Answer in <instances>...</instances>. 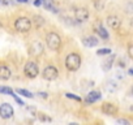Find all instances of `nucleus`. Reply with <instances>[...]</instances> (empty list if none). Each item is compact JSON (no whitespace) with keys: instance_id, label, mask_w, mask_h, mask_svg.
I'll return each mask as SVG.
<instances>
[{"instance_id":"obj_30","label":"nucleus","mask_w":133,"mask_h":125,"mask_svg":"<svg viewBox=\"0 0 133 125\" xmlns=\"http://www.w3.org/2000/svg\"><path fill=\"white\" fill-rule=\"evenodd\" d=\"M39 96H42V98H47V93H39Z\"/></svg>"},{"instance_id":"obj_28","label":"nucleus","mask_w":133,"mask_h":125,"mask_svg":"<svg viewBox=\"0 0 133 125\" xmlns=\"http://www.w3.org/2000/svg\"><path fill=\"white\" fill-rule=\"evenodd\" d=\"M34 5H35V7H41V5H43V0H35V2H34Z\"/></svg>"},{"instance_id":"obj_14","label":"nucleus","mask_w":133,"mask_h":125,"mask_svg":"<svg viewBox=\"0 0 133 125\" xmlns=\"http://www.w3.org/2000/svg\"><path fill=\"white\" fill-rule=\"evenodd\" d=\"M95 30H97V33L99 34V37L101 38H103V39H108V33H107V30L102 26V24H97L95 25Z\"/></svg>"},{"instance_id":"obj_31","label":"nucleus","mask_w":133,"mask_h":125,"mask_svg":"<svg viewBox=\"0 0 133 125\" xmlns=\"http://www.w3.org/2000/svg\"><path fill=\"white\" fill-rule=\"evenodd\" d=\"M128 74H129V76H133V69H129V71H128Z\"/></svg>"},{"instance_id":"obj_12","label":"nucleus","mask_w":133,"mask_h":125,"mask_svg":"<svg viewBox=\"0 0 133 125\" xmlns=\"http://www.w3.org/2000/svg\"><path fill=\"white\" fill-rule=\"evenodd\" d=\"M101 99V93L99 91H90L89 94H88V96L85 98V102L88 103V104H93L94 102H97V100H99Z\"/></svg>"},{"instance_id":"obj_11","label":"nucleus","mask_w":133,"mask_h":125,"mask_svg":"<svg viewBox=\"0 0 133 125\" xmlns=\"http://www.w3.org/2000/svg\"><path fill=\"white\" fill-rule=\"evenodd\" d=\"M11 76H12V72H11V69L7 65H4V64L0 65V80L7 81V80L11 78Z\"/></svg>"},{"instance_id":"obj_3","label":"nucleus","mask_w":133,"mask_h":125,"mask_svg":"<svg viewBox=\"0 0 133 125\" xmlns=\"http://www.w3.org/2000/svg\"><path fill=\"white\" fill-rule=\"evenodd\" d=\"M31 27V21L28 17H20L15 21V29L20 33H28Z\"/></svg>"},{"instance_id":"obj_26","label":"nucleus","mask_w":133,"mask_h":125,"mask_svg":"<svg viewBox=\"0 0 133 125\" xmlns=\"http://www.w3.org/2000/svg\"><path fill=\"white\" fill-rule=\"evenodd\" d=\"M127 12H128V13H133V4H132V3L127 5Z\"/></svg>"},{"instance_id":"obj_9","label":"nucleus","mask_w":133,"mask_h":125,"mask_svg":"<svg viewBox=\"0 0 133 125\" xmlns=\"http://www.w3.org/2000/svg\"><path fill=\"white\" fill-rule=\"evenodd\" d=\"M107 25L114 29V30H117L120 26H121V20L117 17V16H108L107 17Z\"/></svg>"},{"instance_id":"obj_23","label":"nucleus","mask_w":133,"mask_h":125,"mask_svg":"<svg viewBox=\"0 0 133 125\" xmlns=\"http://www.w3.org/2000/svg\"><path fill=\"white\" fill-rule=\"evenodd\" d=\"M34 20H35V24H37V26L39 27V26H42L43 24H44V18L43 17H41V16H35L34 17Z\"/></svg>"},{"instance_id":"obj_29","label":"nucleus","mask_w":133,"mask_h":125,"mask_svg":"<svg viewBox=\"0 0 133 125\" xmlns=\"http://www.w3.org/2000/svg\"><path fill=\"white\" fill-rule=\"evenodd\" d=\"M117 122H119V124H129V121H128V120H124V119H119Z\"/></svg>"},{"instance_id":"obj_6","label":"nucleus","mask_w":133,"mask_h":125,"mask_svg":"<svg viewBox=\"0 0 133 125\" xmlns=\"http://www.w3.org/2000/svg\"><path fill=\"white\" fill-rule=\"evenodd\" d=\"M12 116H13V108H12L11 104L4 103V104L0 106V117L7 120V119H11Z\"/></svg>"},{"instance_id":"obj_20","label":"nucleus","mask_w":133,"mask_h":125,"mask_svg":"<svg viewBox=\"0 0 133 125\" xmlns=\"http://www.w3.org/2000/svg\"><path fill=\"white\" fill-rule=\"evenodd\" d=\"M94 5H95V9H97V11H102V9L104 8L103 0H94Z\"/></svg>"},{"instance_id":"obj_15","label":"nucleus","mask_w":133,"mask_h":125,"mask_svg":"<svg viewBox=\"0 0 133 125\" xmlns=\"http://www.w3.org/2000/svg\"><path fill=\"white\" fill-rule=\"evenodd\" d=\"M117 84L115 82V81H108L107 84H106V90L107 91H110V93H115L116 90H117Z\"/></svg>"},{"instance_id":"obj_19","label":"nucleus","mask_w":133,"mask_h":125,"mask_svg":"<svg viewBox=\"0 0 133 125\" xmlns=\"http://www.w3.org/2000/svg\"><path fill=\"white\" fill-rule=\"evenodd\" d=\"M18 94H21V95H24V96H26V98H33L34 95L30 93V91H28V90H25V89H17L16 90Z\"/></svg>"},{"instance_id":"obj_16","label":"nucleus","mask_w":133,"mask_h":125,"mask_svg":"<svg viewBox=\"0 0 133 125\" xmlns=\"http://www.w3.org/2000/svg\"><path fill=\"white\" fill-rule=\"evenodd\" d=\"M43 5H44V8L46 9H48V11H52V12H57V9L54 7V0H43Z\"/></svg>"},{"instance_id":"obj_27","label":"nucleus","mask_w":133,"mask_h":125,"mask_svg":"<svg viewBox=\"0 0 133 125\" xmlns=\"http://www.w3.org/2000/svg\"><path fill=\"white\" fill-rule=\"evenodd\" d=\"M128 53H129V56L133 59V44H130V46L128 47Z\"/></svg>"},{"instance_id":"obj_1","label":"nucleus","mask_w":133,"mask_h":125,"mask_svg":"<svg viewBox=\"0 0 133 125\" xmlns=\"http://www.w3.org/2000/svg\"><path fill=\"white\" fill-rule=\"evenodd\" d=\"M65 67L71 72L77 71L81 67V56L78 53H69L65 57Z\"/></svg>"},{"instance_id":"obj_22","label":"nucleus","mask_w":133,"mask_h":125,"mask_svg":"<svg viewBox=\"0 0 133 125\" xmlns=\"http://www.w3.org/2000/svg\"><path fill=\"white\" fill-rule=\"evenodd\" d=\"M110 53H111V50L110 48H101V50L97 51V55H99V56H102V55H110Z\"/></svg>"},{"instance_id":"obj_8","label":"nucleus","mask_w":133,"mask_h":125,"mask_svg":"<svg viewBox=\"0 0 133 125\" xmlns=\"http://www.w3.org/2000/svg\"><path fill=\"white\" fill-rule=\"evenodd\" d=\"M75 17H76L77 22H85L89 18V11L86 8H78L75 12Z\"/></svg>"},{"instance_id":"obj_4","label":"nucleus","mask_w":133,"mask_h":125,"mask_svg":"<svg viewBox=\"0 0 133 125\" xmlns=\"http://www.w3.org/2000/svg\"><path fill=\"white\" fill-rule=\"evenodd\" d=\"M24 73L28 78H35L39 73V69H38V65L35 64L34 61H28L25 67H24Z\"/></svg>"},{"instance_id":"obj_21","label":"nucleus","mask_w":133,"mask_h":125,"mask_svg":"<svg viewBox=\"0 0 133 125\" xmlns=\"http://www.w3.org/2000/svg\"><path fill=\"white\" fill-rule=\"evenodd\" d=\"M38 119L43 122H51V117H48L46 113H38Z\"/></svg>"},{"instance_id":"obj_10","label":"nucleus","mask_w":133,"mask_h":125,"mask_svg":"<svg viewBox=\"0 0 133 125\" xmlns=\"http://www.w3.org/2000/svg\"><path fill=\"white\" fill-rule=\"evenodd\" d=\"M102 112L106 113V115H116L117 107L114 103H103L102 104Z\"/></svg>"},{"instance_id":"obj_24","label":"nucleus","mask_w":133,"mask_h":125,"mask_svg":"<svg viewBox=\"0 0 133 125\" xmlns=\"http://www.w3.org/2000/svg\"><path fill=\"white\" fill-rule=\"evenodd\" d=\"M65 96H66V98H71V99H75V100H77V102H81V98H80V96H76V95H73V94H71V93H66Z\"/></svg>"},{"instance_id":"obj_33","label":"nucleus","mask_w":133,"mask_h":125,"mask_svg":"<svg viewBox=\"0 0 133 125\" xmlns=\"http://www.w3.org/2000/svg\"><path fill=\"white\" fill-rule=\"evenodd\" d=\"M128 95H130V96H132V95H133V87H132V90H130V91H129V93H128Z\"/></svg>"},{"instance_id":"obj_13","label":"nucleus","mask_w":133,"mask_h":125,"mask_svg":"<svg viewBox=\"0 0 133 125\" xmlns=\"http://www.w3.org/2000/svg\"><path fill=\"white\" fill-rule=\"evenodd\" d=\"M82 43H84V46H86V47H95L99 42H98V38H95V37H93V35H89V37L82 38Z\"/></svg>"},{"instance_id":"obj_34","label":"nucleus","mask_w":133,"mask_h":125,"mask_svg":"<svg viewBox=\"0 0 133 125\" xmlns=\"http://www.w3.org/2000/svg\"><path fill=\"white\" fill-rule=\"evenodd\" d=\"M129 25H130V27H133V18L129 21Z\"/></svg>"},{"instance_id":"obj_32","label":"nucleus","mask_w":133,"mask_h":125,"mask_svg":"<svg viewBox=\"0 0 133 125\" xmlns=\"http://www.w3.org/2000/svg\"><path fill=\"white\" fill-rule=\"evenodd\" d=\"M17 2H18V3H28L29 0H17Z\"/></svg>"},{"instance_id":"obj_5","label":"nucleus","mask_w":133,"mask_h":125,"mask_svg":"<svg viewBox=\"0 0 133 125\" xmlns=\"http://www.w3.org/2000/svg\"><path fill=\"white\" fill-rule=\"evenodd\" d=\"M42 76H43V78L47 80V81H54V80L57 78L59 72H57V69H56L54 65H48V67H46V68L43 69Z\"/></svg>"},{"instance_id":"obj_7","label":"nucleus","mask_w":133,"mask_h":125,"mask_svg":"<svg viewBox=\"0 0 133 125\" xmlns=\"http://www.w3.org/2000/svg\"><path fill=\"white\" fill-rule=\"evenodd\" d=\"M29 52H30L33 56H39V55H42V52H43V44H42V42H39V40L33 42V43L30 44Z\"/></svg>"},{"instance_id":"obj_35","label":"nucleus","mask_w":133,"mask_h":125,"mask_svg":"<svg viewBox=\"0 0 133 125\" xmlns=\"http://www.w3.org/2000/svg\"><path fill=\"white\" fill-rule=\"evenodd\" d=\"M0 27H2V21H0Z\"/></svg>"},{"instance_id":"obj_2","label":"nucleus","mask_w":133,"mask_h":125,"mask_svg":"<svg viewBox=\"0 0 133 125\" xmlns=\"http://www.w3.org/2000/svg\"><path fill=\"white\" fill-rule=\"evenodd\" d=\"M46 43H47V46H48L50 50L57 51L60 48V46H61V38L59 37V34L51 31V33H48L46 35Z\"/></svg>"},{"instance_id":"obj_25","label":"nucleus","mask_w":133,"mask_h":125,"mask_svg":"<svg viewBox=\"0 0 133 125\" xmlns=\"http://www.w3.org/2000/svg\"><path fill=\"white\" fill-rule=\"evenodd\" d=\"M12 96L15 98V100H16V102H17V103L20 104V106H24V104H25V103H24V102H22V100H21L20 98H17V96H16V94H12Z\"/></svg>"},{"instance_id":"obj_17","label":"nucleus","mask_w":133,"mask_h":125,"mask_svg":"<svg viewBox=\"0 0 133 125\" xmlns=\"http://www.w3.org/2000/svg\"><path fill=\"white\" fill-rule=\"evenodd\" d=\"M114 59H115V56H110V59L104 61V64L102 65L103 71H110V69H111V67H112V63H114Z\"/></svg>"},{"instance_id":"obj_18","label":"nucleus","mask_w":133,"mask_h":125,"mask_svg":"<svg viewBox=\"0 0 133 125\" xmlns=\"http://www.w3.org/2000/svg\"><path fill=\"white\" fill-rule=\"evenodd\" d=\"M0 94L12 95V94H13V90H12L11 87H7V86H0Z\"/></svg>"}]
</instances>
